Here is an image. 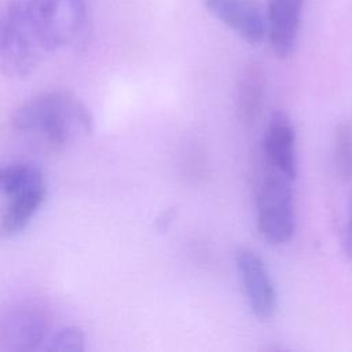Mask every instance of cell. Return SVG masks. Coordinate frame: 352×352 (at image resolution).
Masks as SVG:
<instances>
[{"instance_id": "obj_1", "label": "cell", "mask_w": 352, "mask_h": 352, "mask_svg": "<svg viewBox=\"0 0 352 352\" xmlns=\"http://www.w3.org/2000/svg\"><path fill=\"white\" fill-rule=\"evenodd\" d=\"M14 132L40 150L59 153L94 131L85 103L65 89L40 92L21 103L11 117Z\"/></svg>"}, {"instance_id": "obj_2", "label": "cell", "mask_w": 352, "mask_h": 352, "mask_svg": "<svg viewBox=\"0 0 352 352\" xmlns=\"http://www.w3.org/2000/svg\"><path fill=\"white\" fill-rule=\"evenodd\" d=\"M0 230L4 236L21 234L47 198V180L38 166L12 162L0 170Z\"/></svg>"}, {"instance_id": "obj_3", "label": "cell", "mask_w": 352, "mask_h": 352, "mask_svg": "<svg viewBox=\"0 0 352 352\" xmlns=\"http://www.w3.org/2000/svg\"><path fill=\"white\" fill-rule=\"evenodd\" d=\"M26 18L45 52L73 44L87 21L84 0H22Z\"/></svg>"}, {"instance_id": "obj_4", "label": "cell", "mask_w": 352, "mask_h": 352, "mask_svg": "<svg viewBox=\"0 0 352 352\" xmlns=\"http://www.w3.org/2000/svg\"><path fill=\"white\" fill-rule=\"evenodd\" d=\"M286 176L268 170L256 188L257 228L271 245H286L296 231L294 192Z\"/></svg>"}, {"instance_id": "obj_5", "label": "cell", "mask_w": 352, "mask_h": 352, "mask_svg": "<svg viewBox=\"0 0 352 352\" xmlns=\"http://www.w3.org/2000/svg\"><path fill=\"white\" fill-rule=\"evenodd\" d=\"M45 51L40 45L23 8L22 0H11L1 16L0 66L6 76L28 77Z\"/></svg>"}, {"instance_id": "obj_6", "label": "cell", "mask_w": 352, "mask_h": 352, "mask_svg": "<svg viewBox=\"0 0 352 352\" xmlns=\"http://www.w3.org/2000/svg\"><path fill=\"white\" fill-rule=\"evenodd\" d=\"M235 265L252 314L270 320L276 312L278 296L265 261L256 250L242 246L235 252Z\"/></svg>"}, {"instance_id": "obj_7", "label": "cell", "mask_w": 352, "mask_h": 352, "mask_svg": "<svg viewBox=\"0 0 352 352\" xmlns=\"http://www.w3.org/2000/svg\"><path fill=\"white\" fill-rule=\"evenodd\" d=\"M50 333L47 311L36 304H21L11 308L1 319L0 349L4 352L41 349Z\"/></svg>"}, {"instance_id": "obj_8", "label": "cell", "mask_w": 352, "mask_h": 352, "mask_svg": "<svg viewBox=\"0 0 352 352\" xmlns=\"http://www.w3.org/2000/svg\"><path fill=\"white\" fill-rule=\"evenodd\" d=\"M204 7L249 44L267 34V18L253 0H204Z\"/></svg>"}, {"instance_id": "obj_9", "label": "cell", "mask_w": 352, "mask_h": 352, "mask_svg": "<svg viewBox=\"0 0 352 352\" xmlns=\"http://www.w3.org/2000/svg\"><path fill=\"white\" fill-rule=\"evenodd\" d=\"M263 154L268 169L294 180L297 176L296 133L289 118L272 114L263 138Z\"/></svg>"}, {"instance_id": "obj_10", "label": "cell", "mask_w": 352, "mask_h": 352, "mask_svg": "<svg viewBox=\"0 0 352 352\" xmlns=\"http://www.w3.org/2000/svg\"><path fill=\"white\" fill-rule=\"evenodd\" d=\"M304 0H270L267 7V34L272 52L289 59L297 44Z\"/></svg>"}, {"instance_id": "obj_11", "label": "cell", "mask_w": 352, "mask_h": 352, "mask_svg": "<svg viewBox=\"0 0 352 352\" xmlns=\"http://www.w3.org/2000/svg\"><path fill=\"white\" fill-rule=\"evenodd\" d=\"M265 95V70L263 65L250 59L239 70L236 80V113L245 125H252L260 116Z\"/></svg>"}, {"instance_id": "obj_12", "label": "cell", "mask_w": 352, "mask_h": 352, "mask_svg": "<svg viewBox=\"0 0 352 352\" xmlns=\"http://www.w3.org/2000/svg\"><path fill=\"white\" fill-rule=\"evenodd\" d=\"M85 349V336L77 326L58 329L47 337L40 351L48 352H81Z\"/></svg>"}, {"instance_id": "obj_13", "label": "cell", "mask_w": 352, "mask_h": 352, "mask_svg": "<svg viewBox=\"0 0 352 352\" xmlns=\"http://www.w3.org/2000/svg\"><path fill=\"white\" fill-rule=\"evenodd\" d=\"M336 164L341 177L348 179L352 175V128L342 126L337 133L336 140Z\"/></svg>"}, {"instance_id": "obj_14", "label": "cell", "mask_w": 352, "mask_h": 352, "mask_svg": "<svg viewBox=\"0 0 352 352\" xmlns=\"http://www.w3.org/2000/svg\"><path fill=\"white\" fill-rule=\"evenodd\" d=\"M175 216H176V212L173 209H168L162 212L161 216L157 219V228L160 231H166L172 224V221L175 220Z\"/></svg>"}, {"instance_id": "obj_15", "label": "cell", "mask_w": 352, "mask_h": 352, "mask_svg": "<svg viewBox=\"0 0 352 352\" xmlns=\"http://www.w3.org/2000/svg\"><path fill=\"white\" fill-rule=\"evenodd\" d=\"M351 209H352V208H351ZM345 235H346V238H345L346 249H348L349 254L352 256V210H351V216H349V221H348V227H346Z\"/></svg>"}]
</instances>
